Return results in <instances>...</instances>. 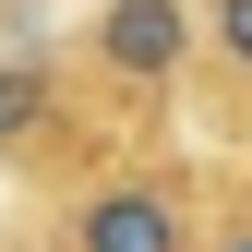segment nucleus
I'll return each mask as SVG.
<instances>
[{"instance_id": "nucleus-4", "label": "nucleus", "mask_w": 252, "mask_h": 252, "mask_svg": "<svg viewBox=\"0 0 252 252\" xmlns=\"http://www.w3.org/2000/svg\"><path fill=\"white\" fill-rule=\"evenodd\" d=\"M204 24H216V60L252 84V0H204Z\"/></svg>"}, {"instance_id": "nucleus-5", "label": "nucleus", "mask_w": 252, "mask_h": 252, "mask_svg": "<svg viewBox=\"0 0 252 252\" xmlns=\"http://www.w3.org/2000/svg\"><path fill=\"white\" fill-rule=\"evenodd\" d=\"M204 252H252V192H240L228 216H216V240H204Z\"/></svg>"}, {"instance_id": "nucleus-1", "label": "nucleus", "mask_w": 252, "mask_h": 252, "mask_svg": "<svg viewBox=\"0 0 252 252\" xmlns=\"http://www.w3.org/2000/svg\"><path fill=\"white\" fill-rule=\"evenodd\" d=\"M216 216L192 204V180L168 156H120V168H84L72 192L48 204V252H204Z\"/></svg>"}, {"instance_id": "nucleus-3", "label": "nucleus", "mask_w": 252, "mask_h": 252, "mask_svg": "<svg viewBox=\"0 0 252 252\" xmlns=\"http://www.w3.org/2000/svg\"><path fill=\"white\" fill-rule=\"evenodd\" d=\"M60 144V60H0V156Z\"/></svg>"}, {"instance_id": "nucleus-2", "label": "nucleus", "mask_w": 252, "mask_h": 252, "mask_svg": "<svg viewBox=\"0 0 252 252\" xmlns=\"http://www.w3.org/2000/svg\"><path fill=\"white\" fill-rule=\"evenodd\" d=\"M84 60L108 84H132V96H156L168 72H192V0H108L84 24Z\"/></svg>"}]
</instances>
